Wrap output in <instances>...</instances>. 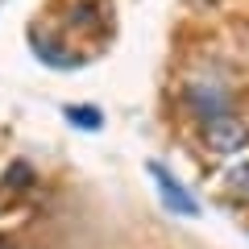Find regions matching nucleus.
<instances>
[{"label": "nucleus", "instance_id": "f257e3e1", "mask_svg": "<svg viewBox=\"0 0 249 249\" xmlns=\"http://www.w3.org/2000/svg\"><path fill=\"white\" fill-rule=\"evenodd\" d=\"M199 133V145L216 158H232L249 145V121L241 112H224V116H212V121H199L196 124Z\"/></svg>", "mask_w": 249, "mask_h": 249}, {"label": "nucleus", "instance_id": "f03ea898", "mask_svg": "<svg viewBox=\"0 0 249 249\" xmlns=\"http://www.w3.org/2000/svg\"><path fill=\"white\" fill-rule=\"evenodd\" d=\"M183 104L191 108L196 121H212V116L237 112V96H232L224 83H212V79H191L183 88Z\"/></svg>", "mask_w": 249, "mask_h": 249}, {"label": "nucleus", "instance_id": "7ed1b4c3", "mask_svg": "<svg viewBox=\"0 0 249 249\" xmlns=\"http://www.w3.org/2000/svg\"><path fill=\"white\" fill-rule=\"evenodd\" d=\"M145 175L158 183V199H162V204H166L175 216H199L196 196H191V191H187V187L178 183V178L170 175L166 166H158V162H145Z\"/></svg>", "mask_w": 249, "mask_h": 249}, {"label": "nucleus", "instance_id": "20e7f679", "mask_svg": "<svg viewBox=\"0 0 249 249\" xmlns=\"http://www.w3.org/2000/svg\"><path fill=\"white\" fill-rule=\"evenodd\" d=\"M29 46H34V54L37 58L46 62V67H62V71H75V67H79V54H71V50H62V46H50L46 42V34L42 29H34V34H29Z\"/></svg>", "mask_w": 249, "mask_h": 249}, {"label": "nucleus", "instance_id": "39448f33", "mask_svg": "<svg viewBox=\"0 0 249 249\" xmlns=\"http://www.w3.org/2000/svg\"><path fill=\"white\" fill-rule=\"evenodd\" d=\"M220 196L232 199V204H249V158L232 162L220 175Z\"/></svg>", "mask_w": 249, "mask_h": 249}, {"label": "nucleus", "instance_id": "423d86ee", "mask_svg": "<svg viewBox=\"0 0 249 249\" xmlns=\"http://www.w3.org/2000/svg\"><path fill=\"white\" fill-rule=\"evenodd\" d=\"M62 116H67L75 129H91V133L104 129V112H100L96 104H67V108H62Z\"/></svg>", "mask_w": 249, "mask_h": 249}, {"label": "nucleus", "instance_id": "0eeeda50", "mask_svg": "<svg viewBox=\"0 0 249 249\" xmlns=\"http://www.w3.org/2000/svg\"><path fill=\"white\" fill-rule=\"evenodd\" d=\"M29 183H34V166H29L25 158H17L9 170H4V178H0L4 191H13V187H29Z\"/></svg>", "mask_w": 249, "mask_h": 249}, {"label": "nucleus", "instance_id": "6e6552de", "mask_svg": "<svg viewBox=\"0 0 249 249\" xmlns=\"http://www.w3.org/2000/svg\"><path fill=\"white\" fill-rule=\"evenodd\" d=\"M191 9H216V4H224V0H187Z\"/></svg>", "mask_w": 249, "mask_h": 249}]
</instances>
